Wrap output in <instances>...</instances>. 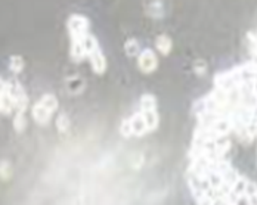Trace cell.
Here are the masks:
<instances>
[{
	"label": "cell",
	"instance_id": "1",
	"mask_svg": "<svg viewBox=\"0 0 257 205\" xmlns=\"http://www.w3.org/2000/svg\"><path fill=\"white\" fill-rule=\"evenodd\" d=\"M67 30L70 36V55L74 62H83L86 59L87 43L92 36L90 21L81 14H73L67 20Z\"/></svg>",
	"mask_w": 257,
	"mask_h": 205
},
{
	"label": "cell",
	"instance_id": "2",
	"mask_svg": "<svg viewBox=\"0 0 257 205\" xmlns=\"http://www.w3.org/2000/svg\"><path fill=\"white\" fill-rule=\"evenodd\" d=\"M58 105H59V102H58L56 96H53L51 93L43 95L31 108L33 120L40 126L49 124L51 120L53 118V115H55V112L58 111Z\"/></svg>",
	"mask_w": 257,
	"mask_h": 205
},
{
	"label": "cell",
	"instance_id": "3",
	"mask_svg": "<svg viewBox=\"0 0 257 205\" xmlns=\"http://www.w3.org/2000/svg\"><path fill=\"white\" fill-rule=\"evenodd\" d=\"M86 59L90 64V68L93 70L95 74L102 76L105 74L106 68H108V62H106V56L102 52V48L98 42V39L92 34L87 43V52H86Z\"/></svg>",
	"mask_w": 257,
	"mask_h": 205
},
{
	"label": "cell",
	"instance_id": "4",
	"mask_svg": "<svg viewBox=\"0 0 257 205\" xmlns=\"http://www.w3.org/2000/svg\"><path fill=\"white\" fill-rule=\"evenodd\" d=\"M142 117L145 118L150 131H155L160 126V112H158V103L155 99L154 95L151 93H145L142 95L141 101H139V109H138Z\"/></svg>",
	"mask_w": 257,
	"mask_h": 205
},
{
	"label": "cell",
	"instance_id": "5",
	"mask_svg": "<svg viewBox=\"0 0 257 205\" xmlns=\"http://www.w3.org/2000/svg\"><path fill=\"white\" fill-rule=\"evenodd\" d=\"M120 131L124 137H142V136L151 133L145 118L142 117V114L139 111L133 112L130 117L121 121Z\"/></svg>",
	"mask_w": 257,
	"mask_h": 205
},
{
	"label": "cell",
	"instance_id": "6",
	"mask_svg": "<svg viewBox=\"0 0 257 205\" xmlns=\"http://www.w3.org/2000/svg\"><path fill=\"white\" fill-rule=\"evenodd\" d=\"M138 67L144 74H153L158 68V56L153 49H142L138 55Z\"/></svg>",
	"mask_w": 257,
	"mask_h": 205
},
{
	"label": "cell",
	"instance_id": "7",
	"mask_svg": "<svg viewBox=\"0 0 257 205\" xmlns=\"http://www.w3.org/2000/svg\"><path fill=\"white\" fill-rule=\"evenodd\" d=\"M241 201H245V205H257V183L248 177L242 186Z\"/></svg>",
	"mask_w": 257,
	"mask_h": 205
},
{
	"label": "cell",
	"instance_id": "8",
	"mask_svg": "<svg viewBox=\"0 0 257 205\" xmlns=\"http://www.w3.org/2000/svg\"><path fill=\"white\" fill-rule=\"evenodd\" d=\"M155 49L160 52L161 55L167 56L172 49H173V42L170 39V36L167 34H160L157 39H155Z\"/></svg>",
	"mask_w": 257,
	"mask_h": 205
},
{
	"label": "cell",
	"instance_id": "9",
	"mask_svg": "<svg viewBox=\"0 0 257 205\" xmlns=\"http://www.w3.org/2000/svg\"><path fill=\"white\" fill-rule=\"evenodd\" d=\"M26 67V62H24V58L20 56V55H12L11 59H9V68L12 73L15 74H20Z\"/></svg>",
	"mask_w": 257,
	"mask_h": 205
},
{
	"label": "cell",
	"instance_id": "10",
	"mask_svg": "<svg viewBox=\"0 0 257 205\" xmlns=\"http://www.w3.org/2000/svg\"><path fill=\"white\" fill-rule=\"evenodd\" d=\"M141 46H139V42L136 40V39H128L127 42L124 43V51L127 53L128 56H136L138 58V55L141 53L142 49H139Z\"/></svg>",
	"mask_w": 257,
	"mask_h": 205
},
{
	"label": "cell",
	"instance_id": "11",
	"mask_svg": "<svg viewBox=\"0 0 257 205\" xmlns=\"http://www.w3.org/2000/svg\"><path fill=\"white\" fill-rule=\"evenodd\" d=\"M247 43L251 56L254 58V61H257V31H251L247 34Z\"/></svg>",
	"mask_w": 257,
	"mask_h": 205
},
{
	"label": "cell",
	"instance_id": "12",
	"mask_svg": "<svg viewBox=\"0 0 257 205\" xmlns=\"http://www.w3.org/2000/svg\"><path fill=\"white\" fill-rule=\"evenodd\" d=\"M163 12H164L163 3H160V2H153V3L148 5V14H150L151 17L160 18V17H163Z\"/></svg>",
	"mask_w": 257,
	"mask_h": 205
},
{
	"label": "cell",
	"instance_id": "13",
	"mask_svg": "<svg viewBox=\"0 0 257 205\" xmlns=\"http://www.w3.org/2000/svg\"><path fill=\"white\" fill-rule=\"evenodd\" d=\"M14 128L18 131V133H23L27 128V118L26 114H15V118H14Z\"/></svg>",
	"mask_w": 257,
	"mask_h": 205
},
{
	"label": "cell",
	"instance_id": "14",
	"mask_svg": "<svg viewBox=\"0 0 257 205\" xmlns=\"http://www.w3.org/2000/svg\"><path fill=\"white\" fill-rule=\"evenodd\" d=\"M56 127L59 131H67L70 127V121H68V117L65 114H59L58 118H56Z\"/></svg>",
	"mask_w": 257,
	"mask_h": 205
},
{
	"label": "cell",
	"instance_id": "15",
	"mask_svg": "<svg viewBox=\"0 0 257 205\" xmlns=\"http://www.w3.org/2000/svg\"><path fill=\"white\" fill-rule=\"evenodd\" d=\"M11 176H12L11 164H9V162H6V161L0 162V177H2L3 180H8V179H11Z\"/></svg>",
	"mask_w": 257,
	"mask_h": 205
},
{
	"label": "cell",
	"instance_id": "16",
	"mask_svg": "<svg viewBox=\"0 0 257 205\" xmlns=\"http://www.w3.org/2000/svg\"><path fill=\"white\" fill-rule=\"evenodd\" d=\"M194 71H195L198 76H204V74L207 73L206 61H203V59L195 61V64H194Z\"/></svg>",
	"mask_w": 257,
	"mask_h": 205
},
{
	"label": "cell",
	"instance_id": "17",
	"mask_svg": "<svg viewBox=\"0 0 257 205\" xmlns=\"http://www.w3.org/2000/svg\"><path fill=\"white\" fill-rule=\"evenodd\" d=\"M256 140H257V137H256Z\"/></svg>",
	"mask_w": 257,
	"mask_h": 205
}]
</instances>
